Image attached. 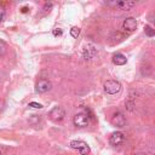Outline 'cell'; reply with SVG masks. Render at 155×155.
Listing matches in <instances>:
<instances>
[{"label":"cell","instance_id":"30bf717a","mask_svg":"<svg viewBox=\"0 0 155 155\" xmlns=\"http://www.w3.org/2000/svg\"><path fill=\"white\" fill-rule=\"evenodd\" d=\"M126 62H127V58L122 53H116L113 56V63L116 65H124L126 64Z\"/></svg>","mask_w":155,"mask_h":155},{"label":"cell","instance_id":"7c38bea8","mask_svg":"<svg viewBox=\"0 0 155 155\" xmlns=\"http://www.w3.org/2000/svg\"><path fill=\"white\" fill-rule=\"evenodd\" d=\"M144 33H145L148 36H154V34H155L154 29H153L150 25H145V27H144Z\"/></svg>","mask_w":155,"mask_h":155},{"label":"cell","instance_id":"52a82bcc","mask_svg":"<svg viewBox=\"0 0 155 155\" xmlns=\"http://www.w3.org/2000/svg\"><path fill=\"white\" fill-rule=\"evenodd\" d=\"M111 124L117 127H124L126 125V119L121 113H115L111 117Z\"/></svg>","mask_w":155,"mask_h":155},{"label":"cell","instance_id":"2e32d148","mask_svg":"<svg viewBox=\"0 0 155 155\" xmlns=\"http://www.w3.org/2000/svg\"><path fill=\"white\" fill-rule=\"evenodd\" d=\"M4 19H5V10L2 6H0V24L4 22Z\"/></svg>","mask_w":155,"mask_h":155},{"label":"cell","instance_id":"7a4b0ae2","mask_svg":"<svg viewBox=\"0 0 155 155\" xmlns=\"http://www.w3.org/2000/svg\"><path fill=\"white\" fill-rule=\"evenodd\" d=\"M70 148L78 150L81 155H87L90 153V147L84 140H71L70 142Z\"/></svg>","mask_w":155,"mask_h":155},{"label":"cell","instance_id":"e0dca14e","mask_svg":"<svg viewBox=\"0 0 155 155\" xmlns=\"http://www.w3.org/2000/svg\"><path fill=\"white\" fill-rule=\"evenodd\" d=\"M62 29L61 28H54L53 30H52V34L54 35V36H59V35H62Z\"/></svg>","mask_w":155,"mask_h":155},{"label":"cell","instance_id":"5bb4252c","mask_svg":"<svg viewBox=\"0 0 155 155\" xmlns=\"http://www.w3.org/2000/svg\"><path fill=\"white\" fill-rule=\"evenodd\" d=\"M79 34H80V28H78V27H73V28L70 29V35H71L73 38H78Z\"/></svg>","mask_w":155,"mask_h":155},{"label":"cell","instance_id":"ba28073f","mask_svg":"<svg viewBox=\"0 0 155 155\" xmlns=\"http://www.w3.org/2000/svg\"><path fill=\"white\" fill-rule=\"evenodd\" d=\"M122 28L126 30V31H133L136 30L137 28V21L133 18V17H128L124 21V24H122Z\"/></svg>","mask_w":155,"mask_h":155},{"label":"cell","instance_id":"6da1fadb","mask_svg":"<svg viewBox=\"0 0 155 155\" xmlns=\"http://www.w3.org/2000/svg\"><path fill=\"white\" fill-rule=\"evenodd\" d=\"M121 90V84L116 80H108L104 82V91L109 94H115L120 92Z\"/></svg>","mask_w":155,"mask_h":155},{"label":"cell","instance_id":"5b68a950","mask_svg":"<svg viewBox=\"0 0 155 155\" xmlns=\"http://www.w3.org/2000/svg\"><path fill=\"white\" fill-rule=\"evenodd\" d=\"M50 116H51V119L53 121H61L65 116V111H64V109L62 107H54L50 111Z\"/></svg>","mask_w":155,"mask_h":155},{"label":"cell","instance_id":"9c48e42d","mask_svg":"<svg viewBox=\"0 0 155 155\" xmlns=\"http://www.w3.org/2000/svg\"><path fill=\"white\" fill-rule=\"evenodd\" d=\"M108 5H113L120 10H130L136 5L134 1H116V2H109Z\"/></svg>","mask_w":155,"mask_h":155},{"label":"cell","instance_id":"4fadbf2b","mask_svg":"<svg viewBox=\"0 0 155 155\" xmlns=\"http://www.w3.org/2000/svg\"><path fill=\"white\" fill-rule=\"evenodd\" d=\"M6 51H7V45L2 40H0V56H4Z\"/></svg>","mask_w":155,"mask_h":155},{"label":"cell","instance_id":"277c9868","mask_svg":"<svg viewBox=\"0 0 155 155\" xmlns=\"http://www.w3.org/2000/svg\"><path fill=\"white\" fill-rule=\"evenodd\" d=\"M48 90H51V82L46 79H40L35 85V91L38 93H45Z\"/></svg>","mask_w":155,"mask_h":155},{"label":"cell","instance_id":"9a60e30c","mask_svg":"<svg viewBox=\"0 0 155 155\" xmlns=\"http://www.w3.org/2000/svg\"><path fill=\"white\" fill-rule=\"evenodd\" d=\"M29 107L30 108H34V109H41L42 108V105L40 103H36V102H30L29 103Z\"/></svg>","mask_w":155,"mask_h":155},{"label":"cell","instance_id":"8992f818","mask_svg":"<svg viewBox=\"0 0 155 155\" xmlns=\"http://www.w3.org/2000/svg\"><path fill=\"white\" fill-rule=\"evenodd\" d=\"M124 140H125V134H124L122 132H114V133H111V136H110V138H109L110 144L114 145V147L120 145Z\"/></svg>","mask_w":155,"mask_h":155},{"label":"cell","instance_id":"3957f363","mask_svg":"<svg viewBox=\"0 0 155 155\" xmlns=\"http://www.w3.org/2000/svg\"><path fill=\"white\" fill-rule=\"evenodd\" d=\"M90 124V116L86 113H79L74 116V125L78 127H85Z\"/></svg>","mask_w":155,"mask_h":155},{"label":"cell","instance_id":"8fae6325","mask_svg":"<svg viewBox=\"0 0 155 155\" xmlns=\"http://www.w3.org/2000/svg\"><path fill=\"white\" fill-rule=\"evenodd\" d=\"M82 54H84V58L85 59H91V58H93L97 54V51L93 47H90V48H85Z\"/></svg>","mask_w":155,"mask_h":155}]
</instances>
